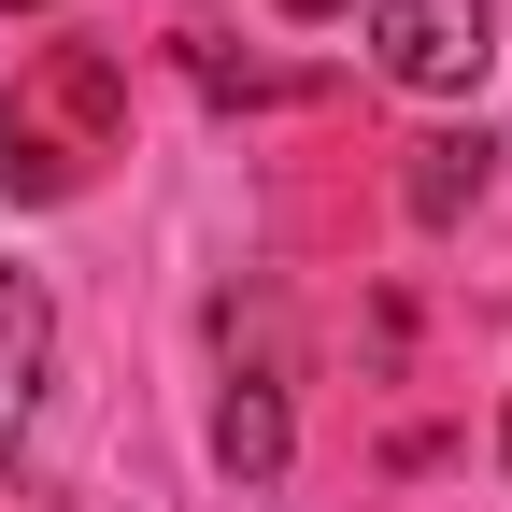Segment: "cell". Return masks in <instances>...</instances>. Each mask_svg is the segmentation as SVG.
Here are the masks:
<instances>
[{
  "mask_svg": "<svg viewBox=\"0 0 512 512\" xmlns=\"http://www.w3.org/2000/svg\"><path fill=\"white\" fill-rule=\"evenodd\" d=\"M0 15H43V0H0Z\"/></svg>",
  "mask_w": 512,
  "mask_h": 512,
  "instance_id": "52a82bcc",
  "label": "cell"
},
{
  "mask_svg": "<svg viewBox=\"0 0 512 512\" xmlns=\"http://www.w3.org/2000/svg\"><path fill=\"white\" fill-rule=\"evenodd\" d=\"M43 342H57L43 285H29V271H0V456H15L29 413H43Z\"/></svg>",
  "mask_w": 512,
  "mask_h": 512,
  "instance_id": "3957f363",
  "label": "cell"
},
{
  "mask_svg": "<svg viewBox=\"0 0 512 512\" xmlns=\"http://www.w3.org/2000/svg\"><path fill=\"white\" fill-rule=\"evenodd\" d=\"M214 470L228 484H285V384L271 370H242L228 399H214Z\"/></svg>",
  "mask_w": 512,
  "mask_h": 512,
  "instance_id": "277c9868",
  "label": "cell"
},
{
  "mask_svg": "<svg viewBox=\"0 0 512 512\" xmlns=\"http://www.w3.org/2000/svg\"><path fill=\"white\" fill-rule=\"evenodd\" d=\"M114 114H128L114 57L57 43L29 86H0V200H72V185L114 157Z\"/></svg>",
  "mask_w": 512,
  "mask_h": 512,
  "instance_id": "6da1fadb",
  "label": "cell"
},
{
  "mask_svg": "<svg viewBox=\"0 0 512 512\" xmlns=\"http://www.w3.org/2000/svg\"><path fill=\"white\" fill-rule=\"evenodd\" d=\"M484 171H498V143H484V128H441V143H413V171H399L413 228H456V214L484 200Z\"/></svg>",
  "mask_w": 512,
  "mask_h": 512,
  "instance_id": "5b68a950",
  "label": "cell"
},
{
  "mask_svg": "<svg viewBox=\"0 0 512 512\" xmlns=\"http://www.w3.org/2000/svg\"><path fill=\"white\" fill-rule=\"evenodd\" d=\"M370 72L413 100H470L498 72V15L484 0H370Z\"/></svg>",
  "mask_w": 512,
  "mask_h": 512,
  "instance_id": "7a4b0ae2",
  "label": "cell"
},
{
  "mask_svg": "<svg viewBox=\"0 0 512 512\" xmlns=\"http://www.w3.org/2000/svg\"><path fill=\"white\" fill-rule=\"evenodd\" d=\"M285 15H356V0H285Z\"/></svg>",
  "mask_w": 512,
  "mask_h": 512,
  "instance_id": "8992f818",
  "label": "cell"
}]
</instances>
